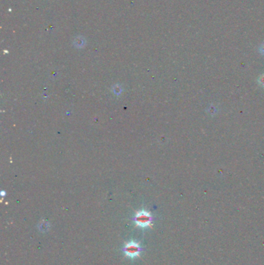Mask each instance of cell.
Masks as SVG:
<instances>
[{"instance_id":"obj_1","label":"cell","mask_w":264,"mask_h":265,"mask_svg":"<svg viewBox=\"0 0 264 265\" xmlns=\"http://www.w3.org/2000/svg\"><path fill=\"white\" fill-rule=\"evenodd\" d=\"M134 220L137 226L142 227V228H146L150 224L152 217L149 212H145L143 210V211H140L136 213V216L134 218Z\"/></svg>"},{"instance_id":"obj_2","label":"cell","mask_w":264,"mask_h":265,"mask_svg":"<svg viewBox=\"0 0 264 265\" xmlns=\"http://www.w3.org/2000/svg\"><path fill=\"white\" fill-rule=\"evenodd\" d=\"M141 250V248L137 243L134 241H131L127 243L123 249V252L127 257H129L131 258H134L136 257L139 256V252Z\"/></svg>"},{"instance_id":"obj_3","label":"cell","mask_w":264,"mask_h":265,"mask_svg":"<svg viewBox=\"0 0 264 265\" xmlns=\"http://www.w3.org/2000/svg\"><path fill=\"white\" fill-rule=\"evenodd\" d=\"M38 227H39V230H40L41 232L45 233L49 230L50 224L47 223V222H43V223H41L39 224Z\"/></svg>"},{"instance_id":"obj_4","label":"cell","mask_w":264,"mask_h":265,"mask_svg":"<svg viewBox=\"0 0 264 265\" xmlns=\"http://www.w3.org/2000/svg\"><path fill=\"white\" fill-rule=\"evenodd\" d=\"M74 44H75V45H77V44H79V47H81V44H84V40H83L82 38L81 39V41H78V37H77V38H76L75 39V41H74Z\"/></svg>"},{"instance_id":"obj_5","label":"cell","mask_w":264,"mask_h":265,"mask_svg":"<svg viewBox=\"0 0 264 265\" xmlns=\"http://www.w3.org/2000/svg\"><path fill=\"white\" fill-rule=\"evenodd\" d=\"M261 50H262V53H264V44H262V47H261Z\"/></svg>"}]
</instances>
